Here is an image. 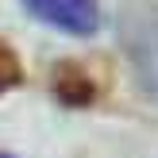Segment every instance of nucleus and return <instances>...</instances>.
Segmentation results:
<instances>
[{
  "label": "nucleus",
  "mask_w": 158,
  "mask_h": 158,
  "mask_svg": "<svg viewBox=\"0 0 158 158\" xmlns=\"http://www.w3.org/2000/svg\"><path fill=\"white\" fill-rule=\"evenodd\" d=\"M31 15L54 23L58 31L69 35H93L100 27V8L97 0H23Z\"/></svg>",
  "instance_id": "1"
},
{
  "label": "nucleus",
  "mask_w": 158,
  "mask_h": 158,
  "mask_svg": "<svg viewBox=\"0 0 158 158\" xmlns=\"http://www.w3.org/2000/svg\"><path fill=\"white\" fill-rule=\"evenodd\" d=\"M12 85H19V58L0 43V93L12 89Z\"/></svg>",
  "instance_id": "2"
},
{
  "label": "nucleus",
  "mask_w": 158,
  "mask_h": 158,
  "mask_svg": "<svg viewBox=\"0 0 158 158\" xmlns=\"http://www.w3.org/2000/svg\"><path fill=\"white\" fill-rule=\"evenodd\" d=\"M0 158H12V154H0Z\"/></svg>",
  "instance_id": "3"
}]
</instances>
